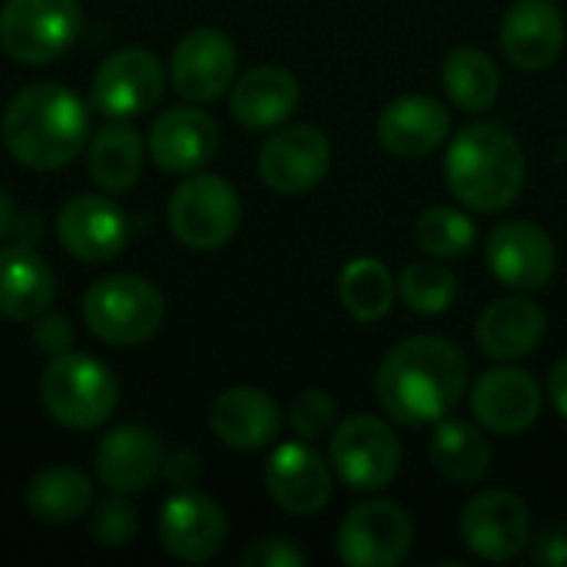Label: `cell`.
Listing matches in <instances>:
<instances>
[{
    "label": "cell",
    "mask_w": 567,
    "mask_h": 567,
    "mask_svg": "<svg viewBox=\"0 0 567 567\" xmlns=\"http://www.w3.org/2000/svg\"><path fill=\"white\" fill-rule=\"evenodd\" d=\"M33 342H37V349H43L47 355H63V352H70V342H73L70 322H66L63 316H56V312L37 316Z\"/></svg>",
    "instance_id": "8d00e7d4"
},
{
    "label": "cell",
    "mask_w": 567,
    "mask_h": 567,
    "mask_svg": "<svg viewBox=\"0 0 567 567\" xmlns=\"http://www.w3.org/2000/svg\"><path fill=\"white\" fill-rule=\"evenodd\" d=\"M462 542L482 561H512L532 542V515L512 492H478L462 512Z\"/></svg>",
    "instance_id": "4fadbf2b"
},
{
    "label": "cell",
    "mask_w": 567,
    "mask_h": 567,
    "mask_svg": "<svg viewBox=\"0 0 567 567\" xmlns=\"http://www.w3.org/2000/svg\"><path fill=\"white\" fill-rule=\"evenodd\" d=\"M226 538L229 522L219 502L193 488H179L173 498H166L159 512V545L176 561L203 565L226 548Z\"/></svg>",
    "instance_id": "5bb4252c"
},
{
    "label": "cell",
    "mask_w": 567,
    "mask_h": 567,
    "mask_svg": "<svg viewBox=\"0 0 567 567\" xmlns=\"http://www.w3.org/2000/svg\"><path fill=\"white\" fill-rule=\"evenodd\" d=\"M412 518L389 498L355 505L336 535L339 558L349 567H399L412 551Z\"/></svg>",
    "instance_id": "9c48e42d"
},
{
    "label": "cell",
    "mask_w": 567,
    "mask_h": 567,
    "mask_svg": "<svg viewBox=\"0 0 567 567\" xmlns=\"http://www.w3.org/2000/svg\"><path fill=\"white\" fill-rule=\"evenodd\" d=\"M472 412L485 432L522 435L542 415V385L525 369L498 365L475 382Z\"/></svg>",
    "instance_id": "e0dca14e"
},
{
    "label": "cell",
    "mask_w": 567,
    "mask_h": 567,
    "mask_svg": "<svg viewBox=\"0 0 567 567\" xmlns=\"http://www.w3.org/2000/svg\"><path fill=\"white\" fill-rule=\"evenodd\" d=\"M395 296H399L395 276L375 256H359V259L346 262V269L339 272V302L359 322L385 319Z\"/></svg>",
    "instance_id": "4dcf8cb0"
},
{
    "label": "cell",
    "mask_w": 567,
    "mask_h": 567,
    "mask_svg": "<svg viewBox=\"0 0 567 567\" xmlns=\"http://www.w3.org/2000/svg\"><path fill=\"white\" fill-rule=\"evenodd\" d=\"M86 166L93 183L103 186L106 193L133 189L143 173V136L126 120L106 123L90 143Z\"/></svg>",
    "instance_id": "f1b7e54d"
},
{
    "label": "cell",
    "mask_w": 567,
    "mask_h": 567,
    "mask_svg": "<svg viewBox=\"0 0 567 567\" xmlns=\"http://www.w3.org/2000/svg\"><path fill=\"white\" fill-rule=\"evenodd\" d=\"M150 156L163 173H196L219 150V126L196 106L166 110L150 130Z\"/></svg>",
    "instance_id": "7402d4cb"
},
{
    "label": "cell",
    "mask_w": 567,
    "mask_h": 567,
    "mask_svg": "<svg viewBox=\"0 0 567 567\" xmlns=\"http://www.w3.org/2000/svg\"><path fill=\"white\" fill-rule=\"evenodd\" d=\"M86 133V103L60 83H33L17 90L0 120L7 153L37 173H53L76 159Z\"/></svg>",
    "instance_id": "7a4b0ae2"
},
{
    "label": "cell",
    "mask_w": 567,
    "mask_h": 567,
    "mask_svg": "<svg viewBox=\"0 0 567 567\" xmlns=\"http://www.w3.org/2000/svg\"><path fill=\"white\" fill-rule=\"evenodd\" d=\"M415 243L425 256L435 259H458L478 243V229L472 216L452 206H432L415 223Z\"/></svg>",
    "instance_id": "d6a6232c"
},
{
    "label": "cell",
    "mask_w": 567,
    "mask_h": 567,
    "mask_svg": "<svg viewBox=\"0 0 567 567\" xmlns=\"http://www.w3.org/2000/svg\"><path fill=\"white\" fill-rule=\"evenodd\" d=\"M169 229L173 236L193 249V252H213L223 249L239 223H243V203L229 179L216 173H189L169 196Z\"/></svg>",
    "instance_id": "8992f818"
},
{
    "label": "cell",
    "mask_w": 567,
    "mask_h": 567,
    "mask_svg": "<svg viewBox=\"0 0 567 567\" xmlns=\"http://www.w3.org/2000/svg\"><path fill=\"white\" fill-rule=\"evenodd\" d=\"M56 239L80 262H106L123 252L130 239V223L113 199L83 193L60 209Z\"/></svg>",
    "instance_id": "ac0fdd59"
},
{
    "label": "cell",
    "mask_w": 567,
    "mask_h": 567,
    "mask_svg": "<svg viewBox=\"0 0 567 567\" xmlns=\"http://www.w3.org/2000/svg\"><path fill=\"white\" fill-rule=\"evenodd\" d=\"M548 399H551L555 412L567 419V359H561L548 375Z\"/></svg>",
    "instance_id": "ab89813d"
},
{
    "label": "cell",
    "mask_w": 567,
    "mask_h": 567,
    "mask_svg": "<svg viewBox=\"0 0 567 567\" xmlns=\"http://www.w3.org/2000/svg\"><path fill=\"white\" fill-rule=\"evenodd\" d=\"M93 505L90 478L73 465H50L27 485V508L43 525H70Z\"/></svg>",
    "instance_id": "83f0119b"
},
{
    "label": "cell",
    "mask_w": 567,
    "mask_h": 567,
    "mask_svg": "<svg viewBox=\"0 0 567 567\" xmlns=\"http://www.w3.org/2000/svg\"><path fill=\"white\" fill-rule=\"evenodd\" d=\"M525 150L502 123H472L449 143L445 183L475 213H502L525 189Z\"/></svg>",
    "instance_id": "3957f363"
},
{
    "label": "cell",
    "mask_w": 567,
    "mask_h": 567,
    "mask_svg": "<svg viewBox=\"0 0 567 567\" xmlns=\"http://www.w3.org/2000/svg\"><path fill=\"white\" fill-rule=\"evenodd\" d=\"M395 286H399V299L419 316H442L455 306L458 296V276L435 256L409 262L395 279Z\"/></svg>",
    "instance_id": "1f68e13d"
},
{
    "label": "cell",
    "mask_w": 567,
    "mask_h": 567,
    "mask_svg": "<svg viewBox=\"0 0 567 567\" xmlns=\"http://www.w3.org/2000/svg\"><path fill=\"white\" fill-rule=\"evenodd\" d=\"M498 40L515 70H548L565 50V17L551 0H518L508 7Z\"/></svg>",
    "instance_id": "d6986e66"
},
{
    "label": "cell",
    "mask_w": 567,
    "mask_h": 567,
    "mask_svg": "<svg viewBox=\"0 0 567 567\" xmlns=\"http://www.w3.org/2000/svg\"><path fill=\"white\" fill-rule=\"evenodd\" d=\"M306 561L309 555L289 538H262L243 555V567H302Z\"/></svg>",
    "instance_id": "d590c367"
},
{
    "label": "cell",
    "mask_w": 567,
    "mask_h": 567,
    "mask_svg": "<svg viewBox=\"0 0 567 567\" xmlns=\"http://www.w3.org/2000/svg\"><path fill=\"white\" fill-rule=\"evenodd\" d=\"M379 143L402 159H422L449 143L452 136V113L425 93L395 96L379 113Z\"/></svg>",
    "instance_id": "ffe728a7"
},
{
    "label": "cell",
    "mask_w": 567,
    "mask_h": 567,
    "mask_svg": "<svg viewBox=\"0 0 567 567\" xmlns=\"http://www.w3.org/2000/svg\"><path fill=\"white\" fill-rule=\"evenodd\" d=\"M209 429L223 445L236 452H256L276 442L282 429V412L269 392L252 385H236L213 402Z\"/></svg>",
    "instance_id": "603a6c76"
},
{
    "label": "cell",
    "mask_w": 567,
    "mask_h": 567,
    "mask_svg": "<svg viewBox=\"0 0 567 567\" xmlns=\"http://www.w3.org/2000/svg\"><path fill=\"white\" fill-rule=\"evenodd\" d=\"M163 442L146 425H120L96 445V475L110 492L140 495L163 475Z\"/></svg>",
    "instance_id": "44dd1931"
},
{
    "label": "cell",
    "mask_w": 567,
    "mask_h": 567,
    "mask_svg": "<svg viewBox=\"0 0 567 567\" xmlns=\"http://www.w3.org/2000/svg\"><path fill=\"white\" fill-rule=\"evenodd\" d=\"M40 402L47 415L66 429H100L120 405L116 375L86 352L53 355L40 375Z\"/></svg>",
    "instance_id": "277c9868"
},
{
    "label": "cell",
    "mask_w": 567,
    "mask_h": 567,
    "mask_svg": "<svg viewBox=\"0 0 567 567\" xmlns=\"http://www.w3.org/2000/svg\"><path fill=\"white\" fill-rule=\"evenodd\" d=\"M56 296V279L50 262L30 246L0 249V316L13 322H30L50 309Z\"/></svg>",
    "instance_id": "484cf974"
},
{
    "label": "cell",
    "mask_w": 567,
    "mask_h": 567,
    "mask_svg": "<svg viewBox=\"0 0 567 567\" xmlns=\"http://www.w3.org/2000/svg\"><path fill=\"white\" fill-rule=\"evenodd\" d=\"M163 475L176 485V488H193L199 478V458L193 452H173L163 462Z\"/></svg>",
    "instance_id": "74e56055"
},
{
    "label": "cell",
    "mask_w": 567,
    "mask_h": 567,
    "mask_svg": "<svg viewBox=\"0 0 567 567\" xmlns=\"http://www.w3.org/2000/svg\"><path fill=\"white\" fill-rule=\"evenodd\" d=\"M83 322L110 346H140L163 326V296L130 272L103 276L83 296Z\"/></svg>",
    "instance_id": "5b68a950"
},
{
    "label": "cell",
    "mask_w": 567,
    "mask_h": 567,
    "mask_svg": "<svg viewBox=\"0 0 567 567\" xmlns=\"http://www.w3.org/2000/svg\"><path fill=\"white\" fill-rule=\"evenodd\" d=\"M332 166V143L312 123H289L276 130L259 150V176L279 196H302L316 189Z\"/></svg>",
    "instance_id": "30bf717a"
},
{
    "label": "cell",
    "mask_w": 567,
    "mask_h": 567,
    "mask_svg": "<svg viewBox=\"0 0 567 567\" xmlns=\"http://www.w3.org/2000/svg\"><path fill=\"white\" fill-rule=\"evenodd\" d=\"M332 472L352 492H379L392 485L402 465V442L379 415H352L329 435Z\"/></svg>",
    "instance_id": "ba28073f"
},
{
    "label": "cell",
    "mask_w": 567,
    "mask_h": 567,
    "mask_svg": "<svg viewBox=\"0 0 567 567\" xmlns=\"http://www.w3.org/2000/svg\"><path fill=\"white\" fill-rule=\"evenodd\" d=\"M299 80L286 66H256L243 73L229 93V110L239 126L246 130H276L282 126L299 106Z\"/></svg>",
    "instance_id": "d4e9b609"
},
{
    "label": "cell",
    "mask_w": 567,
    "mask_h": 567,
    "mask_svg": "<svg viewBox=\"0 0 567 567\" xmlns=\"http://www.w3.org/2000/svg\"><path fill=\"white\" fill-rule=\"evenodd\" d=\"M17 229V206L10 199V193L0 186V239H7Z\"/></svg>",
    "instance_id": "60d3db41"
},
{
    "label": "cell",
    "mask_w": 567,
    "mask_h": 567,
    "mask_svg": "<svg viewBox=\"0 0 567 567\" xmlns=\"http://www.w3.org/2000/svg\"><path fill=\"white\" fill-rule=\"evenodd\" d=\"M136 528H140L136 508L120 492H113L106 502H100L93 508V515H90V535L103 548H123V545H130L133 535H136Z\"/></svg>",
    "instance_id": "836d02e7"
},
{
    "label": "cell",
    "mask_w": 567,
    "mask_h": 567,
    "mask_svg": "<svg viewBox=\"0 0 567 567\" xmlns=\"http://www.w3.org/2000/svg\"><path fill=\"white\" fill-rule=\"evenodd\" d=\"M485 259H488V269L498 276V282L518 292L548 286L558 269V252H555L551 236L528 219L498 223L488 233Z\"/></svg>",
    "instance_id": "9a60e30c"
},
{
    "label": "cell",
    "mask_w": 567,
    "mask_h": 567,
    "mask_svg": "<svg viewBox=\"0 0 567 567\" xmlns=\"http://www.w3.org/2000/svg\"><path fill=\"white\" fill-rule=\"evenodd\" d=\"M289 425L299 439L316 442L332 435L336 429V402L322 389H306L292 399L289 405Z\"/></svg>",
    "instance_id": "e575fe53"
},
{
    "label": "cell",
    "mask_w": 567,
    "mask_h": 567,
    "mask_svg": "<svg viewBox=\"0 0 567 567\" xmlns=\"http://www.w3.org/2000/svg\"><path fill=\"white\" fill-rule=\"evenodd\" d=\"M163 83H166L163 63L143 47H126V50L110 53L96 66L90 96L103 116L133 120L159 103Z\"/></svg>",
    "instance_id": "8fae6325"
},
{
    "label": "cell",
    "mask_w": 567,
    "mask_h": 567,
    "mask_svg": "<svg viewBox=\"0 0 567 567\" xmlns=\"http://www.w3.org/2000/svg\"><path fill=\"white\" fill-rule=\"evenodd\" d=\"M432 465L455 485H475L485 478L492 465V445L482 432V425H472L465 419H442L435 422L432 435Z\"/></svg>",
    "instance_id": "4316f807"
},
{
    "label": "cell",
    "mask_w": 567,
    "mask_h": 567,
    "mask_svg": "<svg viewBox=\"0 0 567 567\" xmlns=\"http://www.w3.org/2000/svg\"><path fill=\"white\" fill-rule=\"evenodd\" d=\"M442 83L455 106L465 113H485L502 90L498 63L478 47H458L442 63Z\"/></svg>",
    "instance_id": "f546056e"
},
{
    "label": "cell",
    "mask_w": 567,
    "mask_h": 567,
    "mask_svg": "<svg viewBox=\"0 0 567 567\" xmlns=\"http://www.w3.org/2000/svg\"><path fill=\"white\" fill-rule=\"evenodd\" d=\"M545 329H548V316L538 302L525 296H505L482 309L475 339L488 359L518 362V359H528L542 346Z\"/></svg>",
    "instance_id": "cb8c5ba5"
},
{
    "label": "cell",
    "mask_w": 567,
    "mask_h": 567,
    "mask_svg": "<svg viewBox=\"0 0 567 567\" xmlns=\"http://www.w3.org/2000/svg\"><path fill=\"white\" fill-rule=\"evenodd\" d=\"M80 33V0H7L0 47L10 60L43 66L70 50Z\"/></svg>",
    "instance_id": "52a82bcc"
},
{
    "label": "cell",
    "mask_w": 567,
    "mask_h": 567,
    "mask_svg": "<svg viewBox=\"0 0 567 567\" xmlns=\"http://www.w3.org/2000/svg\"><path fill=\"white\" fill-rule=\"evenodd\" d=\"M266 488L282 512L309 518L332 498V468L306 439L282 442L266 462Z\"/></svg>",
    "instance_id": "2e32d148"
},
{
    "label": "cell",
    "mask_w": 567,
    "mask_h": 567,
    "mask_svg": "<svg viewBox=\"0 0 567 567\" xmlns=\"http://www.w3.org/2000/svg\"><path fill=\"white\" fill-rule=\"evenodd\" d=\"M535 561L548 567H567V532L548 528L535 545Z\"/></svg>",
    "instance_id": "f35d334b"
},
{
    "label": "cell",
    "mask_w": 567,
    "mask_h": 567,
    "mask_svg": "<svg viewBox=\"0 0 567 567\" xmlns=\"http://www.w3.org/2000/svg\"><path fill=\"white\" fill-rule=\"evenodd\" d=\"M236 63H239L236 43L216 27H199L176 43L169 60V80L183 100L209 103L219 100L226 90H233Z\"/></svg>",
    "instance_id": "7c38bea8"
},
{
    "label": "cell",
    "mask_w": 567,
    "mask_h": 567,
    "mask_svg": "<svg viewBox=\"0 0 567 567\" xmlns=\"http://www.w3.org/2000/svg\"><path fill=\"white\" fill-rule=\"evenodd\" d=\"M468 389V362L462 349L442 336H412L399 342L375 372V399L399 425H435L462 402Z\"/></svg>",
    "instance_id": "6da1fadb"
}]
</instances>
